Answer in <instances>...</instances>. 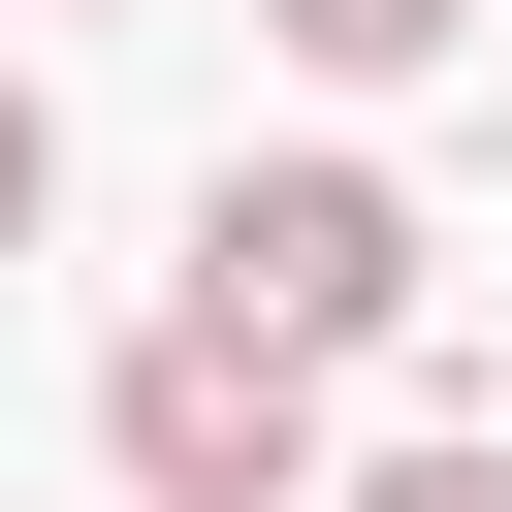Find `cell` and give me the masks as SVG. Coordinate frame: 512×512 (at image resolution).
Wrapping results in <instances>:
<instances>
[{"label": "cell", "mask_w": 512, "mask_h": 512, "mask_svg": "<svg viewBox=\"0 0 512 512\" xmlns=\"http://www.w3.org/2000/svg\"><path fill=\"white\" fill-rule=\"evenodd\" d=\"M192 320H256V352H416V192L384 160H224L192 192Z\"/></svg>", "instance_id": "1"}, {"label": "cell", "mask_w": 512, "mask_h": 512, "mask_svg": "<svg viewBox=\"0 0 512 512\" xmlns=\"http://www.w3.org/2000/svg\"><path fill=\"white\" fill-rule=\"evenodd\" d=\"M96 448H128V512H320V480H352V448H320V352H256V320H128Z\"/></svg>", "instance_id": "2"}, {"label": "cell", "mask_w": 512, "mask_h": 512, "mask_svg": "<svg viewBox=\"0 0 512 512\" xmlns=\"http://www.w3.org/2000/svg\"><path fill=\"white\" fill-rule=\"evenodd\" d=\"M256 32H288V64H320V96H416V64H448V32H480V0H256Z\"/></svg>", "instance_id": "3"}, {"label": "cell", "mask_w": 512, "mask_h": 512, "mask_svg": "<svg viewBox=\"0 0 512 512\" xmlns=\"http://www.w3.org/2000/svg\"><path fill=\"white\" fill-rule=\"evenodd\" d=\"M320 512H512V416H416V448H352Z\"/></svg>", "instance_id": "4"}, {"label": "cell", "mask_w": 512, "mask_h": 512, "mask_svg": "<svg viewBox=\"0 0 512 512\" xmlns=\"http://www.w3.org/2000/svg\"><path fill=\"white\" fill-rule=\"evenodd\" d=\"M32 224H64V96L0 64V256H32Z\"/></svg>", "instance_id": "5"}]
</instances>
